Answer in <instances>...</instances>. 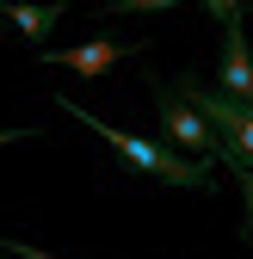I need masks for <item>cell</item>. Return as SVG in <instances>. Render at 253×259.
<instances>
[{
	"mask_svg": "<svg viewBox=\"0 0 253 259\" xmlns=\"http://www.w3.org/2000/svg\"><path fill=\"white\" fill-rule=\"evenodd\" d=\"M130 56H142V44H130V37H93V44H74V50H37L44 68H74L87 80H105L117 62H130Z\"/></svg>",
	"mask_w": 253,
	"mask_h": 259,
	"instance_id": "5",
	"label": "cell"
},
{
	"mask_svg": "<svg viewBox=\"0 0 253 259\" xmlns=\"http://www.w3.org/2000/svg\"><path fill=\"white\" fill-rule=\"evenodd\" d=\"M223 167L235 173V185H241V198H247V216H241V241H253V173H247V167H235V160H223Z\"/></svg>",
	"mask_w": 253,
	"mask_h": 259,
	"instance_id": "7",
	"label": "cell"
},
{
	"mask_svg": "<svg viewBox=\"0 0 253 259\" xmlns=\"http://www.w3.org/2000/svg\"><path fill=\"white\" fill-rule=\"evenodd\" d=\"M19 259H56V253H37V247H25V253H19Z\"/></svg>",
	"mask_w": 253,
	"mask_h": 259,
	"instance_id": "10",
	"label": "cell"
},
{
	"mask_svg": "<svg viewBox=\"0 0 253 259\" xmlns=\"http://www.w3.org/2000/svg\"><path fill=\"white\" fill-rule=\"evenodd\" d=\"M31 136H37V130H0V148L7 142H31Z\"/></svg>",
	"mask_w": 253,
	"mask_h": 259,
	"instance_id": "8",
	"label": "cell"
},
{
	"mask_svg": "<svg viewBox=\"0 0 253 259\" xmlns=\"http://www.w3.org/2000/svg\"><path fill=\"white\" fill-rule=\"evenodd\" d=\"M173 93H179V99L210 123V136H216V160H235V167L253 173V105H229L223 93L204 87L198 74H179Z\"/></svg>",
	"mask_w": 253,
	"mask_h": 259,
	"instance_id": "2",
	"label": "cell"
},
{
	"mask_svg": "<svg viewBox=\"0 0 253 259\" xmlns=\"http://www.w3.org/2000/svg\"><path fill=\"white\" fill-rule=\"evenodd\" d=\"M56 111H68L74 123H87L93 136H99V142H105V148L123 160V173H136V179H154V185H179V191H210V185H216V173H210V167H198V160L173 154L167 142H148V136H136V130H117V123H105V117L80 111L74 99H62V93H56Z\"/></svg>",
	"mask_w": 253,
	"mask_h": 259,
	"instance_id": "1",
	"label": "cell"
},
{
	"mask_svg": "<svg viewBox=\"0 0 253 259\" xmlns=\"http://www.w3.org/2000/svg\"><path fill=\"white\" fill-rule=\"evenodd\" d=\"M210 19H223V68H216V93L229 105H253V50L241 37V7H210Z\"/></svg>",
	"mask_w": 253,
	"mask_h": 259,
	"instance_id": "4",
	"label": "cell"
},
{
	"mask_svg": "<svg viewBox=\"0 0 253 259\" xmlns=\"http://www.w3.org/2000/svg\"><path fill=\"white\" fill-rule=\"evenodd\" d=\"M0 253H13V259H19V253H25V241H0Z\"/></svg>",
	"mask_w": 253,
	"mask_h": 259,
	"instance_id": "9",
	"label": "cell"
},
{
	"mask_svg": "<svg viewBox=\"0 0 253 259\" xmlns=\"http://www.w3.org/2000/svg\"><path fill=\"white\" fill-rule=\"evenodd\" d=\"M148 93H154V111H161V136H167V148L185 154V160H198V167H210V160H216V136H210V123L185 105L167 80H148Z\"/></svg>",
	"mask_w": 253,
	"mask_h": 259,
	"instance_id": "3",
	"label": "cell"
},
{
	"mask_svg": "<svg viewBox=\"0 0 253 259\" xmlns=\"http://www.w3.org/2000/svg\"><path fill=\"white\" fill-rule=\"evenodd\" d=\"M62 13H68V7H0V25H13V31H25V37L37 44V37H50V31H56Z\"/></svg>",
	"mask_w": 253,
	"mask_h": 259,
	"instance_id": "6",
	"label": "cell"
}]
</instances>
